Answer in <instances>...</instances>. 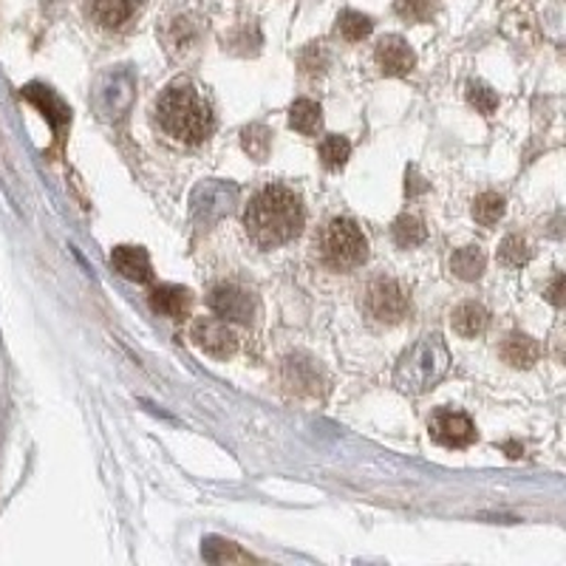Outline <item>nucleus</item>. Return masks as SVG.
Returning <instances> with one entry per match:
<instances>
[{
    "mask_svg": "<svg viewBox=\"0 0 566 566\" xmlns=\"http://www.w3.org/2000/svg\"><path fill=\"white\" fill-rule=\"evenodd\" d=\"M306 224L304 199L286 184H267L250 199L244 213V227L261 250H275L295 241Z\"/></svg>",
    "mask_w": 566,
    "mask_h": 566,
    "instance_id": "1",
    "label": "nucleus"
},
{
    "mask_svg": "<svg viewBox=\"0 0 566 566\" xmlns=\"http://www.w3.org/2000/svg\"><path fill=\"white\" fill-rule=\"evenodd\" d=\"M156 125L182 145H202L213 134V111L190 82H173L156 100Z\"/></svg>",
    "mask_w": 566,
    "mask_h": 566,
    "instance_id": "2",
    "label": "nucleus"
},
{
    "mask_svg": "<svg viewBox=\"0 0 566 566\" xmlns=\"http://www.w3.org/2000/svg\"><path fill=\"white\" fill-rule=\"evenodd\" d=\"M448 369H451V351L439 335H428L399 358L394 380L403 392L424 394L445 377Z\"/></svg>",
    "mask_w": 566,
    "mask_h": 566,
    "instance_id": "3",
    "label": "nucleus"
},
{
    "mask_svg": "<svg viewBox=\"0 0 566 566\" xmlns=\"http://www.w3.org/2000/svg\"><path fill=\"white\" fill-rule=\"evenodd\" d=\"M317 258L335 272L358 270L369 258V238L351 218H331L317 236Z\"/></svg>",
    "mask_w": 566,
    "mask_h": 566,
    "instance_id": "4",
    "label": "nucleus"
},
{
    "mask_svg": "<svg viewBox=\"0 0 566 566\" xmlns=\"http://www.w3.org/2000/svg\"><path fill=\"white\" fill-rule=\"evenodd\" d=\"M369 317H374L377 324H403L408 312H411V301L408 292L403 290V283L394 278H377L365 286L363 301Z\"/></svg>",
    "mask_w": 566,
    "mask_h": 566,
    "instance_id": "5",
    "label": "nucleus"
},
{
    "mask_svg": "<svg viewBox=\"0 0 566 566\" xmlns=\"http://www.w3.org/2000/svg\"><path fill=\"white\" fill-rule=\"evenodd\" d=\"M190 340H193L207 358L216 360H229L238 351L236 331L229 329L227 320H222L218 315L199 317L196 324L190 326Z\"/></svg>",
    "mask_w": 566,
    "mask_h": 566,
    "instance_id": "6",
    "label": "nucleus"
},
{
    "mask_svg": "<svg viewBox=\"0 0 566 566\" xmlns=\"http://www.w3.org/2000/svg\"><path fill=\"white\" fill-rule=\"evenodd\" d=\"M207 304L227 324H250L256 317V301L236 283H218L216 290L210 292Z\"/></svg>",
    "mask_w": 566,
    "mask_h": 566,
    "instance_id": "7",
    "label": "nucleus"
},
{
    "mask_svg": "<svg viewBox=\"0 0 566 566\" xmlns=\"http://www.w3.org/2000/svg\"><path fill=\"white\" fill-rule=\"evenodd\" d=\"M431 437L433 442H439L442 448H467L476 442V424L467 414L459 411H439L437 417L431 419Z\"/></svg>",
    "mask_w": 566,
    "mask_h": 566,
    "instance_id": "8",
    "label": "nucleus"
},
{
    "mask_svg": "<svg viewBox=\"0 0 566 566\" xmlns=\"http://www.w3.org/2000/svg\"><path fill=\"white\" fill-rule=\"evenodd\" d=\"M88 18L102 29H122L139 14L145 0H88Z\"/></svg>",
    "mask_w": 566,
    "mask_h": 566,
    "instance_id": "9",
    "label": "nucleus"
},
{
    "mask_svg": "<svg viewBox=\"0 0 566 566\" xmlns=\"http://www.w3.org/2000/svg\"><path fill=\"white\" fill-rule=\"evenodd\" d=\"M150 309L162 317H173V320H184L190 315V306H193V295L184 286H176V283H162L150 292Z\"/></svg>",
    "mask_w": 566,
    "mask_h": 566,
    "instance_id": "10",
    "label": "nucleus"
},
{
    "mask_svg": "<svg viewBox=\"0 0 566 566\" xmlns=\"http://www.w3.org/2000/svg\"><path fill=\"white\" fill-rule=\"evenodd\" d=\"M414 63H417V57H414L411 46H408L403 37H383V41L377 43V66L383 68V75H411Z\"/></svg>",
    "mask_w": 566,
    "mask_h": 566,
    "instance_id": "11",
    "label": "nucleus"
},
{
    "mask_svg": "<svg viewBox=\"0 0 566 566\" xmlns=\"http://www.w3.org/2000/svg\"><path fill=\"white\" fill-rule=\"evenodd\" d=\"M111 263L128 281L148 283L154 278V263H150L148 252L142 250V247H116L114 256H111Z\"/></svg>",
    "mask_w": 566,
    "mask_h": 566,
    "instance_id": "12",
    "label": "nucleus"
},
{
    "mask_svg": "<svg viewBox=\"0 0 566 566\" xmlns=\"http://www.w3.org/2000/svg\"><path fill=\"white\" fill-rule=\"evenodd\" d=\"M451 326L456 335H462V338H479V335L487 331V326H490V312L479 304H462L453 309Z\"/></svg>",
    "mask_w": 566,
    "mask_h": 566,
    "instance_id": "13",
    "label": "nucleus"
},
{
    "mask_svg": "<svg viewBox=\"0 0 566 566\" xmlns=\"http://www.w3.org/2000/svg\"><path fill=\"white\" fill-rule=\"evenodd\" d=\"M539 354H541L539 343H535L533 338L521 335V331L510 335V338L501 343V360L510 363L512 369H530V365H535Z\"/></svg>",
    "mask_w": 566,
    "mask_h": 566,
    "instance_id": "14",
    "label": "nucleus"
},
{
    "mask_svg": "<svg viewBox=\"0 0 566 566\" xmlns=\"http://www.w3.org/2000/svg\"><path fill=\"white\" fill-rule=\"evenodd\" d=\"M324 122V111L315 100H297L290 109V125L304 136H315Z\"/></svg>",
    "mask_w": 566,
    "mask_h": 566,
    "instance_id": "15",
    "label": "nucleus"
},
{
    "mask_svg": "<svg viewBox=\"0 0 566 566\" xmlns=\"http://www.w3.org/2000/svg\"><path fill=\"white\" fill-rule=\"evenodd\" d=\"M485 263V252L479 247H465V250H456L451 256V272L462 281H479Z\"/></svg>",
    "mask_w": 566,
    "mask_h": 566,
    "instance_id": "16",
    "label": "nucleus"
},
{
    "mask_svg": "<svg viewBox=\"0 0 566 566\" xmlns=\"http://www.w3.org/2000/svg\"><path fill=\"white\" fill-rule=\"evenodd\" d=\"M392 238L399 250H414L428 238V229L417 216H399L392 227Z\"/></svg>",
    "mask_w": 566,
    "mask_h": 566,
    "instance_id": "17",
    "label": "nucleus"
},
{
    "mask_svg": "<svg viewBox=\"0 0 566 566\" xmlns=\"http://www.w3.org/2000/svg\"><path fill=\"white\" fill-rule=\"evenodd\" d=\"M505 210H507L505 196H499V193H493L490 190V193L476 196V202H473V218H476L482 227H493V224L505 216Z\"/></svg>",
    "mask_w": 566,
    "mask_h": 566,
    "instance_id": "18",
    "label": "nucleus"
},
{
    "mask_svg": "<svg viewBox=\"0 0 566 566\" xmlns=\"http://www.w3.org/2000/svg\"><path fill=\"white\" fill-rule=\"evenodd\" d=\"M349 156H351V145L346 136L331 134L320 142V162H324V168L340 170L346 162H349Z\"/></svg>",
    "mask_w": 566,
    "mask_h": 566,
    "instance_id": "19",
    "label": "nucleus"
},
{
    "mask_svg": "<svg viewBox=\"0 0 566 566\" xmlns=\"http://www.w3.org/2000/svg\"><path fill=\"white\" fill-rule=\"evenodd\" d=\"M338 29H340V34H343L346 41L360 43V41H365V37H369L371 29H374V23H371V18H365V14H360V12H343V14H340Z\"/></svg>",
    "mask_w": 566,
    "mask_h": 566,
    "instance_id": "20",
    "label": "nucleus"
},
{
    "mask_svg": "<svg viewBox=\"0 0 566 566\" xmlns=\"http://www.w3.org/2000/svg\"><path fill=\"white\" fill-rule=\"evenodd\" d=\"M530 258H533V250H530V244H527L521 236H510L501 241L499 261L507 263V267H524Z\"/></svg>",
    "mask_w": 566,
    "mask_h": 566,
    "instance_id": "21",
    "label": "nucleus"
},
{
    "mask_svg": "<svg viewBox=\"0 0 566 566\" xmlns=\"http://www.w3.org/2000/svg\"><path fill=\"white\" fill-rule=\"evenodd\" d=\"M467 100H471V105L479 114H493V111L499 109V97H496V91H490L487 86H482V82H471L467 86Z\"/></svg>",
    "mask_w": 566,
    "mask_h": 566,
    "instance_id": "22",
    "label": "nucleus"
},
{
    "mask_svg": "<svg viewBox=\"0 0 566 566\" xmlns=\"http://www.w3.org/2000/svg\"><path fill=\"white\" fill-rule=\"evenodd\" d=\"M431 0H399L397 3V12L403 14V18H408V21H428V18H431Z\"/></svg>",
    "mask_w": 566,
    "mask_h": 566,
    "instance_id": "23",
    "label": "nucleus"
},
{
    "mask_svg": "<svg viewBox=\"0 0 566 566\" xmlns=\"http://www.w3.org/2000/svg\"><path fill=\"white\" fill-rule=\"evenodd\" d=\"M546 301L553 306H558V309H564L566 306V275H558L555 278L550 286H546Z\"/></svg>",
    "mask_w": 566,
    "mask_h": 566,
    "instance_id": "24",
    "label": "nucleus"
}]
</instances>
